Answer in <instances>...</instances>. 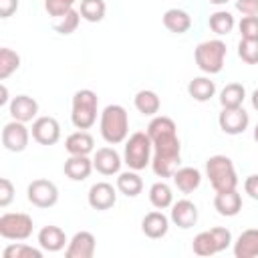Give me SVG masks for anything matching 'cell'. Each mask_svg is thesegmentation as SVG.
I'll use <instances>...</instances> for the list:
<instances>
[{"instance_id":"6da1fadb","label":"cell","mask_w":258,"mask_h":258,"mask_svg":"<svg viewBox=\"0 0 258 258\" xmlns=\"http://www.w3.org/2000/svg\"><path fill=\"white\" fill-rule=\"evenodd\" d=\"M147 135L153 143L151 167L157 177H173L181 161V145L177 137V127L171 117H153L147 125Z\"/></svg>"},{"instance_id":"7a4b0ae2","label":"cell","mask_w":258,"mask_h":258,"mask_svg":"<svg viewBox=\"0 0 258 258\" xmlns=\"http://www.w3.org/2000/svg\"><path fill=\"white\" fill-rule=\"evenodd\" d=\"M99 129H101V137L109 145L123 143L127 139V133H129V115H127L125 107L107 105L103 109V113H101Z\"/></svg>"},{"instance_id":"3957f363","label":"cell","mask_w":258,"mask_h":258,"mask_svg":"<svg viewBox=\"0 0 258 258\" xmlns=\"http://www.w3.org/2000/svg\"><path fill=\"white\" fill-rule=\"evenodd\" d=\"M206 175L214 191H228V189H236L238 185L236 167L232 159L226 155H212L206 161Z\"/></svg>"},{"instance_id":"277c9868","label":"cell","mask_w":258,"mask_h":258,"mask_svg":"<svg viewBox=\"0 0 258 258\" xmlns=\"http://www.w3.org/2000/svg\"><path fill=\"white\" fill-rule=\"evenodd\" d=\"M97 107L99 97L91 89H81L73 95V109H71V121L77 129H89L97 121Z\"/></svg>"},{"instance_id":"5b68a950","label":"cell","mask_w":258,"mask_h":258,"mask_svg":"<svg viewBox=\"0 0 258 258\" xmlns=\"http://www.w3.org/2000/svg\"><path fill=\"white\" fill-rule=\"evenodd\" d=\"M226 42H222L220 38L214 40H204L196 46L194 58L200 71L208 73V75H218L224 69V60H226Z\"/></svg>"},{"instance_id":"8992f818","label":"cell","mask_w":258,"mask_h":258,"mask_svg":"<svg viewBox=\"0 0 258 258\" xmlns=\"http://www.w3.org/2000/svg\"><path fill=\"white\" fill-rule=\"evenodd\" d=\"M151 151L153 143L147 133L137 131L125 141V151H123V161L127 163L129 169L141 171L151 163Z\"/></svg>"},{"instance_id":"52a82bcc","label":"cell","mask_w":258,"mask_h":258,"mask_svg":"<svg viewBox=\"0 0 258 258\" xmlns=\"http://www.w3.org/2000/svg\"><path fill=\"white\" fill-rule=\"evenodd\" d=\"M232 244V232L228 228H212V230H206V232H200L196 238H194V252L198 256H214L222 250H226L228 246Z\"/></svg>"},{"instance_id":"ba28073f","label":"cell","mask_w":258,"mask_h":258,"mask_svg":"<svg viewBox=\"0 0 258 258\" xmlns=\"http://www.w3.org/2000/svg\"><path fill=\"white\" fill-rule=\"evenodd\" d=\"M34 230L32 218L22 212H8L0 216V236L6 240H26Z\"/></svg>"},{"instance_id":"9c48e42d","label":"cell","mask_w":258,"mask_h":258,"mask_svg":"<svg viewBox=\"0 0 258 258\" xmlns=\"http://www.w3.org/2000/svg\"><path fill=\"white\" fill-rule=\"evenodd\" d=\"M26 198L36 208H52L58 202V187L48 179H34L26 189Z\"/></svg>"},{"instance_id":"30bf717a","label":"cell","mask_w":258,"mask_h":258,"mask_svg":"<svg viewBox=\"0 0 258 258\" xmlns=\"http://www.w3.org/2000/svg\"><path fill=\"white\" fill-rule=\"evenodd\" d=\"M28 139H30V133L26 129V125L22 121H10L4 125L2 129V145L8 149V151H14V153H20L26 149L28 145Z\"/></svg>"},{"instance_id":"8fae6325","label":"cell","mask_w":258,"mask_h":258,"mask_svg":"<svg viewBox=\"0 0 258 258\" xmlns=\"http://www.w3.org/2000/svg\"><path fill=\"white\" fill-rule=\"evenodd\" d=\"M218 123H220V129L228 135H240L248 129V123H250V117L248 113L242 109V107H236V109H222L220 117H218Z\"/></svg>"},{"instance_id":"7c38bea8","label":"cell","mask_w":258,"mask_h":258,"mask_svg":"<svg viewBox=\"0 0 258 258\" xmlns=\"http://www.w3.org/2000/svg\"><path fill=\"white\" fill-rule=\"evenodd\" d=\"M32 139L40 145H54L60 139V125L54 117H36L32 123Z\"/></svg>"},{"instance_id":"4fadbf2b","label":"cell","mask_w":258,"mask_h":258,"mask_svg":"<svg viewBox=\"0 0 258 258\" xmlns=\"http://www.w3.org/2000/svg\"><path fill=\"white\" fill-rule=\"evenodd\" d=\"M95 248H97L95 236L87 230H81L71 238V242L64 250V256L67 258H93Z\"/></svg>"},{"instance_id":"5bb4252c","label":"cell","mask_w":258,"mask_h":258,"mask_svg":"<svg viewBox=\"0 0 258 258\" xmlns=\"http://www.w3.org/2000/svg\"><path fill=\"white\" fill-rule=\"evenodd\" d=\"M87 200H89V206L93 210H101V212L103 210H111L115 206V202H117V191H115V187L111 183L99 181V183L91 185Z\"/></svg>"},{"instance_id":"9a60e30c","label":"cell","mask_w":258,"mask_h":258,"mask_svg":"<svg viewBox=\"0 0 258 258\" xmlns=\"http://www.w3.org/2000/svg\"><path fill=\"white\" fill-rule=\"evenodd\" d=\"M121 155L113 149V147H101L95 151V157H93V167L101 173V175H113V173H119L121 169Z\"/></svg>"},{"instance_id":"2e32d148","label":"cell","mask_w":258,"mask_h":258,"mask_svg":"<svg viewBox=\"0 0 258 258\" xmlns=\"http://www.w3.org/2000/svg\"><path fill=\"white\" fill-rule=\"evenodd\" d=\"M8 111H10L12 119L22 121V123H28V121H32L38 115V103L32 97H28V95H16L10 101Z\"/></svg>"},{"instance_id":"e0dca14e","label":"cell","mask_w":258,"mask_h":258,"mask_svg":"<svg viewBox=\"0 0 258 258\" xmlns=\"http://www.w3.org/2000/svg\"><path fill=\"white\" fill-rule=\"evenodd\" d=\"M171 222L181 230H187V228L196 226V222H198L196 204L189 202V200H179V202L171 204Z\"/></svg>"},{"instance_id":"ac0fdd59","label":"cell","mask_w":258,"mask_h":258,"mask_svg":"<svg viewBox=\"0 0 258 258\" xmlns=\"http://www.w3.org/2000/svg\"><path fill=\"white\" fill-rule=\"evenodd\" d=\"M141 230L151 240L163 238L167 234V230H169V220H167V216L163 212H149L141 220Z\"/></svg>"},{"instance_id":"d6986e66","label":"cell","mask_w":258,"mask_h":258,"mask_svg":"<svg viewBox=\"0 0 258 258\" xmlns=\"http://www.w3.org/2000/svg\"><path fill=\"white\" fill-rule=\"evenodd\" d=\"M214 208L218 210L220 216L232 218L242 210V196L236 189H228V191H216L214 198Z\"/></svg>"},{"instance_id":"ffe728a7","label":"cell","mask_w":258,"mask_h":258,"mask_svg":"<svg viewBox=\"0 0 258 258\" xmlns=\"http://www.w3.org/2000/svg\"><path fill=\"white\" fill-rule=\"evenodd\" d=\"M93 169V159H89V155H71L64 161V175L73 181L87 179Z\"/></svg>"},{"instance_id":"44dd1931","label":"cell","mask_w":258,"mask_h":258,"mask_svg":"<svg viewBox=\"0 0 258 258\" xmlns=\"http://www.w3.org/2000/svg\"><path fill=\"white\" fill-rule=\"evenodd\" d=\"M234 256L236 258H254L258 256V230L250 228L244 230L238 240L234 242Z\"/></svg>"},{"instance_id":"7402d4cb","label":"cell","mask_w":258,"mask_h":258,"mask_svg":"<svg viewBox=\"0 0 258 258\" xmlns=\"http://www.w3.org/2000/svg\"><path fill=\"white\" fill-rule=\"evenodd\" d=\"M67 236L58 226H44L38 232V246L46 252H58L64 248Z\"/></svg>"},{"instance_id":"603a6c76","label":"cell","mask_w":258,"mask_h":258,"mask_svg":"<svg viewBox=\"0 0 258 258\" xmlns=\"http://www.w3.org/2000/svg\"><path fill=\"white\" fill-rule=\"evenodd\" d=\"M173 183L181 194H191L202 183V173L196 167H179L173 173Z\"/></svg>"},{"instance_id":"cb8c5ba5","label":"cell","mask_w":258,"mask_h":258,"mask_svg":"<svg viewBox=\"0 0 258 258\" xmlns=\"http://www.w3.org/2000/svg\"><path fill=\"white\" fill-rule=\"evenodd\" d=\"M163 26L173 34H183L191 26V16L181 8H169L163 14Z\"/></svg>"},{"instance_id":"d4e9b609","label":"cell","mask_w":258,"mask_h":258,"mask_svg":"<svg viewBox=\"0 0 258 258\" xmlns=\"http://www.w3.org/2000/svg\"><path fill=\"white\" fill-rule=\"evenodd\" d=\"M64 147H67V151L71 155H89L93 151V147H95V139L87 131L79 129V131H75V133H71L67 137Z\"/></svg>"},{"instance_id":"484cf974","label":"cell","mask_w":258,"mask_h":258,"mask_svg":"<svg viewBox=\"0 0 258 258\" xmlns=\"http://www.w3.org/2000/svg\"><path fill=\"white\" fill-rule=\"evenodd\" d=\"M187 93L194 101H200V103H206L210 101L214 95H216V85L214 81H210L208 77H196L189 81L187 85Z\"/></svg>"},{"instance_id":"4316f807","label":"cell","mask_w":258,"mask_h":258,"mask_svg":"<svg viewBox=\"0 0 258 258\" xmlns=\"http://www.w3.org/2000/svg\"><path fill=\"white\" fill-rule=\"evenodd\" d=\"M133 105H135V109H137L141 115L153 117V115L159 111L161 101H159V97H157V93H155V91L143 89V91H139V93L133 97Z\"/></svg>"},{"instance_id":"83f0119b","label":"cell","mask_w":258,"mask_h":258,"mask_svg":"<svg viewBox=\"0 0 258 258\" xmlns=\"http://www.w3.org/2000/svg\"><path fill=\"white\" fill-rule=\"evenodd\" d=\"M246 99V89L240 83H230L220 91V105L222 109H236L242 107Z\"/></svg>"},{"instance_id":"f1b7e54d","label":"cell","mask_w":258,"mask_h":258,"mask_svg":"<svg viewBox=\"0 0 258 258\" xmlns=\"http://www.w3.org/2000/svg\"><path fill=\"white\" fill-rule=\"evenodd\" d=\"M117 189H119L123 196H127V198H135V196H139L141 189H143V179L137 175L135 169L123 171V173H119V177H117Z\"/></svg>"},{"instance_id":"f546056e","label":"cell","mask_w":258,"mask_h":258,"mask_svg":"<svg viewBox=\"0 0 258 258\" xmlns=\"http://www.w3.org/2000/svg\"><path fill=\"white\" fill-rule=\"evenodd\" d=\"M149 202L153 208L157 210H165L173 204V194H171V187L165 183V181H157L149 187Z\"/></svg>"},{"instance_id":"4dcf8cb0","label":"cell","mask_w":258,"mask_h":258,"mask_svg":"<svg viewBox=\"0 0 258 258\" xmlns=\"http://www.w3.org/2000/svg\"><path fill=\"white\" fill-rule=\"evenodd\" d=\"M81 18L87 22H101L107 12L105 0H81Z\"/></svg>"},{"instance_id":"1f68e13d","label":"cell","mask_w":258,"mask_h":258,"mask_svg":"<svg viewBox=\"0 0 258 258\" xmlns=\"http://www.w3.org/2000/svg\"><path fill=\"white\" fill-rule=\"evenodd\" d=\"M208 24H210L212 32H216L218 36H222V34L232 32V28H234L236 22H234V16H232L228 10H218V12L210 14Z\"/></svg>"},{"instance_id":"d6a6232c","label":"cell","mask_w":258,"mask_h":258,"mask_svg":"<svg viewBox=\"0 0 258 258\" xmlns=\"http://www.w3.org/2000/svg\"><path fill=\"white\" fill-rule=\"evenodd\" d=\"M20 67V56L12 48H0V81H6Z\"/></svg>"},{"instance_id":"836d02e7","label":"cell","mask_w":258,"mask_h":258,"mask_svg":"<svg viewBox=\"0 0 258 258\" xmlns=\"http://www.w3.org/2000/svg\"><path fill=\"white\" fill-rule=\"evenodd\" d=\"M2 254H4V258H42V250H38L34 246H28L24 242L6 246Z\"/></svg>"},{"instance_id":"e575fe53","label":"cell","mask_w":258,"mask_h":258,"mask_svg":"<svg viewBox=\"0 0 258 258\" xmlns=\"http://www.w3.org/2000/svg\"><path fill=\"white\" fill-rule=\"evenodd\" d=\"M238 56L246 64H258V40L242 38L238 44Z\"/></svg>"},{"instance_id":"d590c367","label":"cell","mask_w":258,"mask_h":258,"mask_svg":"<svg viewBox=\"0 0 258 258\" xmlns=\"http://www.w3.org/2000/svg\"><path fill=\"white\" fill-rule=\"evenodd\" d=\"M79 22H81V12L73 8V10H69L64 16H60V22L54 24V30L60 32V34H71V32L77 30Z\"/></svg>"},{"instance_id":"8d00e7d4","label":"cell","mask_w":258,"mask_h":258,"mask_svg":"<svg viewBox=\"0 0 258 258\" xmlns=\"http://www.w3.org/2000/svg\"><path fill=\"white\" fill-rule=\"evenodd\" d=\"M77 0H44V10L48 12V16L52 18H60L64 16L69 10H73Z\"/></svg>"},{"instance_id":"74e56055","label":"cell","mask_w":258,"mask_h":258,"mask_svg":"<svg viewBox=\"0 0 258 258\" xmlns=\"http://www.w3.org/2000/svg\"><path fill=\"white\" fill-rule=\"evenodd\" d=\"M242 38H250V40H258V16H244L238 24Z\"/></svg>"},{"instance_id":"f35d334b","label":"cell","mask_w":258,"mask_h":258,"mask_svg":"<svg viewBox=\"0 0 258 258\" xmlns=\"http://www.w3.org/2000/svg\"><path fill=\"white\" fill-rule=\"evenodd\" d=\"M14 200V185L8 177L0 179V208H6Z\"/></svg>"},{"instance_id":"ab89813d","label":"cell","mask_w":258,"mask_h":258,"mask_svg":"<svg viewBox=\"0 0 258 258\" xmlns=\"http://www.w3.org/2000/svg\"><path fill=\"white\" fill-rule=\"evenodd\" d=\"M236 10L244 16H258V0H236Z\"/></svg>"},{"instance_id":"60d3db41","label":"cell","mask_w":258,"mask_h":258,"mask_svg":"<svg viewBox=\"0 0 258 258\" xmlns=\"http://www.w3.org/2000/svg\"><path fill=\"white\" fill-rule=\"evenodd\" d=\"M244 191L252 198V200H258V173H252L244 179Z\"/></svg>"},{"instance_id":"b9f144b4","label":"cell","mask_w":258,"mask_h":258,"mask_svg":"<svg viewBox=\"0 0 258 258\" xmlns=\"http://www.w3.org/2000/svg\"><path fill=\"white\" fill-rule=\"evenodd\" d=\"M18 10V0H0V18H10Z\"/></svg>"},{"instance_id":"7bdbcfd3","label":"cell","mask_w":258,"mask_h":258,"mask_svg":"<svg viewBox=\"0 0 258 258\" xmlns=\"http://www.w3.org/2000/svg\"><path fill=\"white\" fill-rule=\"evenodd\" d=\"M0 95H2V97H0V105H4V103L8 101V89H6V85L0 87Z\"/></svg>"},{"instance_id":"ee69618b","label":"cell","mask_w":258,"mask_h":258,"mask_svg":"<svg viewBox=\"0 0 258 258\" xmlns=\"http://www.w3.org/2000/svg\"><path fill=\"white\" fill-rule=\"evenodd\" d=\"M252 107H254V109L258 111V89H256V91L252 93Z\"/></svg>"},{"instance_id":"f6af8a7d","label":"cell","mask_w":258,"mask_h":258,"mask_svg":"<svg viewBox=\"0 0 258 258\" xmlns=\"http://www.w3.org/2000/svg\"><path fill=\"white\" fill-rule=\"evenodd\" d=\"M210 4H216V6H220V4H226V2H230V0H208Z\"/></svg>"},{"instance_id":"bcb514c9","label":"cell","mask_w":258,"mask_h":258,"mask_svg":"<svg viewBox=\"0 0 258 258\" xmlns=\"http://www.w3.org/2000/svg\"><path fill=\"white\" fill-rule=\"evenodd\" d=\"M254 141L258 143V123H256V127H254Z\"/></svg>"}]
</instances>
